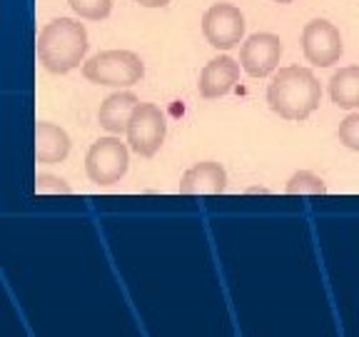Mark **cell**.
<instances>
[{
  "instance_id": "5b68a950",
  "label": "cell",
  "mask_w": 359,
  "mask_h": 337,
  "mask_svg": "<svg viewBox=\"0 0 359 337\" xmlns=\"http://www.w3.org/2000/svg\"><path fill=\"white\" fill-rule=\"evenodd\" d=\"M125 133H128L130 150L142 157H152L163 147L168 123H165V115L160 112L157 105H152V103H137Z\"/></svg>"
},
{
  "instance_id": "ba28073f",
  "label": "cell",
  "mask_w": 359,
  "mask_h": 337,
  "mask_svg": "<svg viewBox=\"0 0 359 337\" xmlns=\"http://www.w3.org/2000/svg\"><path fill=\"white\" fill-rule=\"evenodd\" d=\"M282 40L275 33H255L242 43L240 65L250 78H264L280 65Z\"/></svg>"
},
{
  "instance_id": "7a4b0ae2",
  "label": "cell",
  "mask_w": 359,
  "mask_h": 337,
  "mask_svg": "<svg viewBox=\"0 0 359 337\" xmlns=\"http://www.w3.org/2000/svg\"><path fill=\"white\" fill-rule=\"evenodd\" d=\"M88 53V30L73 18L45 22L38 35V60L53 75H65L83 62Z\"/></svg>"
},
{
  "instance_id": "8fae6325",
  "label": "cell",
  "mask_w": 359,
  "mask_h": 337,
  "mask_svg": "<svg viewBox=\"0 0 359 337\" xmlns=\"http://www.w3.org/2000/svg\"><path fill=\"white\" fill-rule=\"evenodd\" d=\"M70 152V138L62 128L40 120L35 125V160L40 165H57Z\"/></svg>"
},
{
  "instance_id": "8992f818",
  "label": "cell",
  "mask_w": 359,
  "mask_h": 337,
  "mask_svg": "<svg viewBox=\"0 0 359 337\" xmlns=\"http://www.w3.org/2000/svg\"><path fill=\"white\" fill-rule=\"evenodd\" d=\"M202 35L217 51H232L245 35V15L232 3H215L202 15Z\"/></svg>"
},
{
  "instance_id": "9c48e42d",
  "label": "cell",
  "mask_w": 359,
  "mask_h": 337,
  "mask_svg": "<svg viewBox=\"0 0 359 337\" xmlns=\"http://www.w3.org/2000/svg\"><path fill=\"white\" fill-rule=\"evenodd\" d=\"M237 80H240V62L230 55H219L202 67L197 90L205 100H215V98L227 95Z\"/></svg>"
},
{
  "instance_id": "6da1fadb",
  "label": "cell",
  "mask_w": 359,
  "mask_h": 337,
  "mask_svg": "<svg viewBox=\"0 0 359 337\" xmlns=\"http://www.w3.org/2000/svg\"><path fill=\"white\" fill-rule=\"evenodd\" d=\"M322 100L320 80L309 67H280L267 85L269 110L285 120H307Z\"/></svg>"
},
{
  "instance_id": "5bb4252c",
  "label": "cell",
  "mask_w": 359,
  "mask_h": 337,
  "mask_svg": "<svg viewBox=\"0 0 359 337\" xmlns=\"http://www.w3.org/2000/svg\"><path fill=\"white\" fill-rule=\"evenodd\" d=\"M287 195H325L327 185L320 175H314L312 170H299L294 173L285 185Z\"/></svg>"
},
{
  "instance_id": "7c38bea8",
  "label": "cell",
  "mask_w": 359,
  "mask_h": 337,
  "mask_svg": "<svg viewBox=\"0 0 359 337\" xmlns=\"http://www.w3.org/2000/svg\"><path fill=\"white\" fill-rule=\"evenodd\" d=\"M137 95L123 90V93H112L102 100L100 112H97V120H100V128H105L107 133L120 135L128 130V123L133 118L135 107H137Z\"/></svg>"
},
{
  "instance_id": "4fadbf2b",
  "label": "cell",
  "mask_w": 359,
  "mask_h": 337,
  "mask_svg": "<svg viewBox=\"0 0 359 337\" xmlns=\"http://www.w3.org/2000/svg\"><path fill=\"white\" fill-rule=\"evenodd\" d=\"M330 98L344 110L359 107V65L339 67L330 80Z\"/></svg>"
},
{
  "instance_id": "ac0fdd59",
  "label": "cell",
  "mask_w": 359,
  "mask_h": 337,
  "mask_svg": "<svg viewBox=\"0 0 359 337\" xmlns=\"http://www.w3.org/2000/svg\"><path fill=\"white\" fill-rule=\"evenodd\" d=\"M135 3H140L142 8H165L170 0H135Z\"/></svg>"
},
{
  "instance_id": "52a82bcc",
  "label": "cell",
  "mask_w": 359,
  "mask_h": 337,
  "mask_svg": "<svg viewBox=\"0 0 359 337\" xmlns=\"http://www.w3.org/2000/svg\"><path fill=\"white\" fill-rule=\"evenodd\" d=\"M302 51L312 65L317 67H330L334 65L339 58H342V35L334 22L325 20V18H317V20H309L302 30Z\"/></svg>"
},
{
  "instance_id": "d6986e66",
  "label": "cell",
  "mask_w": 359,
  "mask_h": 337,
  "mask_svg": "<svg viewBox=\"0 0 359 337\" xmlns=\"http://www.w3.org/2000/svg\"><path fill=\"white\" fill-rule=\"evenodd\" d=\"M275 3H294V0H275Z\"/></svg>"
},
{
  "instance_id": "2e32d148",
  "label": "cell",
  "mask_w": 359,
  "mask_h": 337,
  "mask_svg": "<svg viewBox=\"0 0 359 337\" xmlns=\"http://www.w3.org/2000/svg\"><path fill=\"white\" fill-rule=\"evenodd\" d=\"M35 192L38 195H70L73 187L67 185L62 178H57V175L38 173V178H35Z\"/></svg>"
},
{
  "instance_id": "3957f363",
  "label": "cell",
  "mask_w": 359,
  "mask_h": 337,
  "mask_svg": "<svg viewBox=\"0 0 359 337\" xmlns=\"http://www.w3.org/2000/svg\"><path fill=\"white\" fill-rule=\"evenodd\" d=\"M83 75L95 85L133 88L145 75V62L133 51H102L85 62Z\"/></svg>"
},
{
  "instance_id": "e0dca14e",
  "label": "cell",
  "mask_w": 359,
  "mask_h": 337,
  "mask_svg": "<svg viewBox=\"0 0 359 337\" xmlns=\"http://www.w3.org/2000/svg\"><path fill=\"white\" fill-rule=\"evenodd\" d=\"M337 135H339V143H342L344 147L359 152V112H352V115H347V118L339 123V130H337Z\"/></svg>"
},
{
  "instance_id": "277c9868",
  "label": "cell",
  "mask_w": 359,
  "mask_h": 337,
  "mask_svg": "<svg viewBox=\"0 0 359 337\" xmlns=\"http://www.w3.org/2000/svg\"><path fill=\"white\" fill-rule=\"evenodd\" d=\"M128 145L118 138H100L85 155V173L95 185H112L128 173Z\"/></svg>"
},
{
  "instance_id": "30bf717a",
  "label": "cell",
  "mask_w": 359,
  "mask_h": 337,
  "mask_svg": "<svg viewBox=\"0 0 359 337\" xmlns=\"http://www.w3.org/2000/svg\"><path fill=\"white\" fill-rule=\"evenodd\" d=\"M227 185V173L215 160H202L192 165L182 180H180V192L182 195H219Z\"/></svg>"
},
{
  "instance_id": "9a60e30c",
  "label": "cell",
  "mask_w": 359,
  "mask_h": 337,
  "mask_svg": "<svg viewBox=\"0 0 359 337\" xmlns=\"http://www.w3.org/2000/svg\"><path fill=\"white\" fill-rule=\"evenodd\" d=\"M67 6L73 8L80 18H88V20H105L112 11V0H67Z\"/></svg>"
}]
</instances>
